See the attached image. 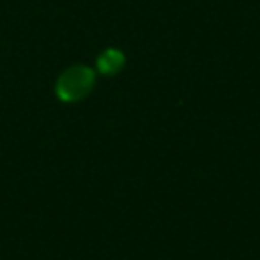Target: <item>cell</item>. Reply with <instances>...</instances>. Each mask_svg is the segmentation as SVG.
<instances>
[{"label": "cell", "instance_id": "obj_2", "mask_svg": "<svg viewBox=\"0 0 260 260\" xmlns=\"http://www.w3.org/2000/svg\"><path fill=\"white\" fill-rule=\"evenodd\" d=\"M124 53L118 49H106L98 57V71L104 75H114L124 67Z\"/></svg>", "mask_w": 260, "mask_h": 260}, {"label": "cell", "instance_id": "obj_1", "mask_svg": "<svg viewBox=\"0 0 260 260\" xmlns=\"http://www.w3.org/2000/svg\"><path fill=\"white\" fill-rule=\"evenodd\" d=\"M93 83H95L93 69L83 67V65H73L61 73V77L57 79L55 91L63 102H77V100H83L91 91Z\"/></svg>", "mask_w": 260, "mask_h": 260}]
</instances>
